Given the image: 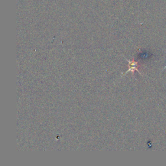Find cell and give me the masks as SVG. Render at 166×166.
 Returning <instances> with one entry per match:
<instances>
[{
    "instance_id": "cell-1",
    "label": "cell",
    "mask_w": 166,
    "mask_h": 166,
    "mask_svg": "<svg viewBox=\"0 0 166 166\" xmlns=\"http://www.w3.org/2000/svg\"><path fill=\"white\" fill-rule=\"evenodd\" d=\"M165 53H166V52H165ZM165 69H166V66H165V68H164V70H165Z\"/></svg>"
}]
</instances>
